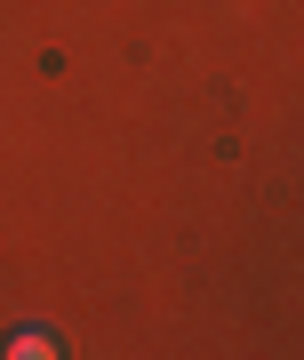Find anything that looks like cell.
Wrapping results in <instances>:
<instances>
[{
  "instance_id": "6da1fadb",
  "label": "cell",
  "mask_w": 304,
  "mask_h": 360,
  "mask_svg": "<svg viewBox=\"0 0 304 360\" xmlns=\"http://www.w3.org/2000/svg\"><path fill=\"white\" fill-rule=\"evenodd\" d=\"M8 352H16V360H49L56 345H49V336H40V328H16V336H8Z\"/></svg>"
}]
</instances>
